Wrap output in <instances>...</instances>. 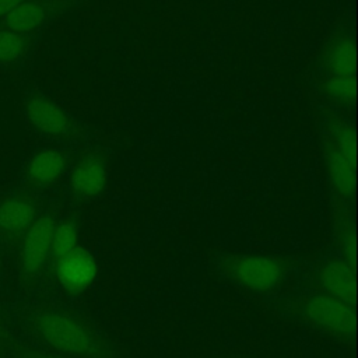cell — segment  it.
Masks as SVG:
<instances>
[{
  "mask_svg": "<svg viewBox=\"0 0 358 358\" xmlns=\"http://www.w3.org/2000/svg\"><path fill=\"white\" fill-rule=\"evenodd\" d=\"M34 333L49 348L71 358H115V350L87 320L59 308H43L31 320Z\"/></svg>",
  "mask_w": 358,
  "mask_h": 358,
  "instance_id": "cell-1",
  "label": "cell"
},
{
  "mask_svg": "<svg viewBox=\"0 0 358 358\" xmlns=\"http://www.w3.org/2000/svg\"><path fill=\"white\" fill-rule=\"evenodd\" d=\"M291 266L288 257L257 253H232L220 260V271L234 284L253 294H267L278 288Z\"/></svg>",
  "mask_w": 358,
  "mask_h": 358,
  "instance_id": "cell-2",
  "label": "cell"
},
{
  "mask_svg": "<svg viewBox=\"0 0 358 358\" xmlns=\"http://www.w3.org/2000/svg\"><path fill=\"white\" fill-rule=\"evenodd\" d=\"M291 312L310 327L340 341H350L355 330L352 305L326 294H312L295 299Z\"/></svg>",
  "mask_w": 358,
  "mask_h": 358,
  "instance_id": "cell-3",
  "label": "cell"
},
{
  "mask_svg": "<svg viewBox=\"0 0 358 358\" xmlns=\"http://www.w3.org/2000/svg\"><path fill=\"white\" fill-rule=\"evenodd\" d=\"M56 221L52 215H38L22 235L20 267L24 275H36L52 255V238Z\"/></svg>",
  "mask_w": 358,
  "mask_h": 358,
  "instance_id": "cell-4",
  "label": "cell"
},
{
  "mask_svg": "<svg viewBox=\"0 0 358 358\" xmlns=\"http://www.w3.org/2000/svg\"><path fill=\"white\" fill-rule=\"evenodd\" d=\"M55 275L63 291L70 295H80L95 281L98 263L88 249L77 246L64 256L57 257Z\"/></svg>",
  "mask_w": 358,
  "mask_h": 358,
  "instance_id": "cell-5",
  "label": "cell"
},
{
  "mask_svg": "<svg viewBox=\"0 0 358 358\" xmlns=\"http://www.w3.org/2000/svg\"><path fill=\"white\" fill-rule=\"evenodd\" d=\"M313 278L319 292L354 305L355 268L340 256L320 262L315 270Z\"/></svg>",
  "mask_w": 358,
  "mask_h": 358,
  "instance_id": "cell-6",
  "label": "cell"
},
{
  "mask_svg": "<svg viewBox=\"0 0 358 358\" xmlns=\"http://www.w3.org/2000/svg\"><path fill=\"white\" fill-rule=\"evenodd\" d=\"M25 116L38 131L50 137L64 138L74 130L71 117L56 102L42 95H34L25 102Z\"/></svg>",
  "mask_w": 358,
  "mask_h": 358,
  "instance_id": "cell-7",
  "label": "cell"
},
{
  "mask_svg": "<svg viewBox=\"0 0 358 358\" xmlns=\"http://www.w3.org/2000/svg\"><path fill=\"white\" fill-rule=\"evenodd\" d=\"M108 182V165L102 155L87 154L74 166L70 175V190L80 200L98 197Z\"/></svg>",
  "mask_w": 358,
  "mask_h": 358,
  "instance_id": "cell-8",
  "label": "cell"
},
{
  "mask_svg": "<svg viewBox=\"0 0 358 358\" xmlns=\"http://www.w3.org/2000/svg\"><path fill=\"white\" fill-rule=\"evenodd\" d=\"M323 157L333 200L348 204L355 192V164L329 140H323Z\"/></svg>",
  "mask_w": 358,
  "mask_h": 358,
  "instance_id": "cell-9",
  "label": "cell"
},
{
  "mask_svg": "<svg viewBox=\"0 0 358 358\" xmlns=\"http://www.w3.org/2000/svg\"><path fill=\"white\" fill-rule=\"evenodd\" d=\"M38 217L36 203L27 194H11L0 203V234L14 239L25 234Z\"/></svg>",
  "mask_w": 358,
  "mask_h": 358,
  "instance_id": "cell-10",
  "label": "cell"
},
{
  "mask_svg": "<svg viewBox=\"0 0 358 358\" xmlns=\"http://www.w3.org/2000/svg\"><path fill=\"white\" fill-rule=\"evenodd\" d=\"M67 166L66 155L56 148H45L38 151L29 159L25 178L36 187H49L55 185Z\"/></svg>",
  "mask_w": 358,
  "mask_h": 358,
  "instance_id": "cell-11",
  "label": "cell"
},
{
  "mask_svg": "<svg viewBox=\"0 0 358 358\" xmlns=\"http://www.w3.org/2000/svg\"><path fill=\"white\" fill-rule=\"evenodd\" d=\"M323 66L330 76L354 77L355 73V45L350 35L333 36L323 50Z\"/></svg>",
  "mask_w": 358,
  "mask_h": 358,
  "instance_id": "cell-12",
  "label": "cell"
},
{
  "mask_svg": "<svg viewBox=\"0 0 358 358\" xmlns=\"http://www.w3.org/2000/svg\"><path fill=\"white\" fill-rule=\"evenodd\" d=\"M331 228L340 257L355 268V224L348 204L333 200Z\"/></svg>",
  "mask_w": 358,
  "mask_h": 358,
  "instance_id": "cell-13",
  "label": "cell"
},
{
  "mask_svg": "<svg viewBox=\"0 0 358 358\" xmlns=\"http://www.w3.org/2000/svg\"><path fill=\"white\" fill-rule=\"evenodd\" d=\"M45 20V8L36 1H21L4 17V27L17 34L25 35L35 31Z\"/></svg>",
  "mask_w": 358,
  "mask_h": 358,
  "instance_id": "cell-14",
  "label": "cell"
},
{
  "mask_svg": "<svg viewBox=\"0 0 358 358\" xmlns=\"http://www.w3.org/2000/svg\"><path fill=\"white\" fill-rule=\"evenodd\" d=\"M324 138L355 164V131L350 122L340 116H330L327 119Z\"/></svg>",
  "mask_w": 358,
  "mask_h": 358,
  "instance_id": "cell-15",
  "label": "cell"
},
{
  "mask_svg": "<svg viewBox=\"0 0 358 358\" xmlns=\"http://www.w3.org/2000/svg\"><path fill=\"white\" fill-rule=\"evenodd\" d=\"M324 95L333 102L348 106L355 98V80L354 77H336L330 76L323 83Z\"/></svg>",
  "mask_w": 358,
  "mask_h": 358,
  "instance_id": "cell-16",
  "label": "cell"
},
{
  "mask_svg": "<svg viewBox=\"0 0 358 358\" xmlns=\"http://www.w3.org/2000/svg\"><path fill=\"white\" fill-rule=\"evenodd\" d=\"M78 228L76 222L67 220L56 224L52 238V255L57 259L71 252L78 245Z\"/></svg>",
  "mask_w": 358,
  "mask_h": 358,
  "instance_id": "cell-17",
  "label": "cell"
},
{
  "mask_svg": "<svg viewBox=\"0 0 358 358\" xmlns=\"http://www.w3.org/2000/svg\"><path fill=\"white\" fill-rule=\"evenodd\" d=\"M28 42L24 35L10 29H0V64H11L18 62L25 50Z\"/></svg>",
  "mask_w": 358,
  "mask_h": 358,
  "instance_id": "cell-18",
  "label": "cell"
},
{
  "mask_svg": "<svg viewBox=\"0 0 358 358\" xmlns=\"http://www.w3.org/2000/svg\"><path fill=\"white\" fill-rule=\"evenodd\" d=\"M21 358H66L64 355L52 354V352H41V351H27Z\"/></svg>",
  "mask_w": 358,
  "mask_h": 358,
  "instance_id": "cell-19",
  "label": "cell"
},
{
  "mask_svg": "<svg viewBox=\"0 0 358 358\" xmlns=\"http://www.w3.org/2000/svg\"><path fill=\"white\" fill-rule=\"evenodd\" d=\"M21 1H24V0H0V17H4L8 11H11Z\"/></svg>",
  "mask_w": 358,
  "mask_h": 358,
  "instance_id": "cell-20",
  "label": "cell"
},
{
  "mask_svg": "<svg viewBox=\"0 0 358 358\" xmlns=\"http://www.w3.org/2000/svg\"><path fill=\"white\" fill-rule=\"evenodd\" d=\"M0 344H1V327H0Z\"/></svg>",
  "mask_w": 358,
  "mask_h": 358,
  "instance_id": "cell-21",
  "label": "cell"
}]
</instances>
